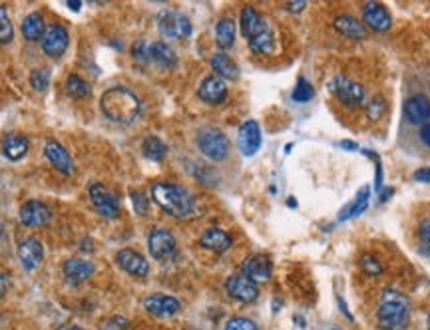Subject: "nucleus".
I'll return each instance as SVG.
<instances>
[{"mask_svg":"<svg viewBox=\"0 0 430 330\" xmlns=\"http://www.w3.org/2000/svg\"><path fill=\"white\" fill-rule=\"evenodd\" d=\"M4 291H6V280H4V277L0 275V299L4 297Z\"/></svg>","mask_w":430,"mask_h":330,"instance_id":"nucleus-51","label":"nucleus"},{"mask_svg":"<svg viewBox=\"0 0 430 330\" xmlns=\"http://www.w3.org/2000/svg\"><path fill=\"white\" fill-rule=\"evenodd\" d=\"M410 318V303L406 294L396 289H385L380 292L377 308V322L380 330H403Z\"/></svg>","mask_w":430,"mask_h":330,"instance_id":"nucleus-3","label":"nucleus"},{"mask_svg":"<svg viewBox=\"0 0 430 330\" xmlns=\"http://www.w3.org/2000/svg\"><path fill=\"white\" fill-rule=\"evenodd\" d=\"M303 8H307V2H303V0H293V2L287 4V10H289V13H301Z\"/></svg>","mask_w":430,"mask_h":330,"instance_id":"nucleus-45","label":"nucleus"},{"mask_svg":"<svg viewBox=\"0 0 430 330\" xmlns=\"http://www.w3.org/2000/svg\"><path fill=\"white\" fill-rule=\"evenodd\" d=\"M418 239H420V251L430 257V217L418 225Z\"/></svg>","mask_w":430,"mask_h":330,"instance_id":"nucleus-39","label":"nucleus"},{"mask_svg":"<svg viewBox=\"0 0 430 330\" xmlns=\"http://www.w3.org/2000/svg\"><path fill=\"white\" fill-rule=\"evenodd\" d=\"M0 233H2V231H0Z\"/></svg>","mask_w":430,"mask_h":330,"instance_id":"nucleus-55","label":"nucleus"},{"mask_svg":"<svg viewBox=\"0 0 430 330\" xmlns=\"http://www.w3.org/2000/svg\"><path fill=\"white\" fill-rule=\"evenodd\" d=\"M70 330H84V329H80V327H72V329Z\"/></svg>","mask_w":430,"mask_h":330,"instance_id":"nucleus-53","label":"nucleus"},{"mask_svg":"<svg viewBox=\"0 0 430 330\" xmlns=\"http://www.w3.org/2000/svg\"><path fill=\"white\" fill-rule=\"evenodd\" d=\"M249 48L253 54H261V56H267V54L273 52L275 48V36L273 30H271V24L263 28L261 32H257L253 38L248 40Z\"/></svg>","mask_w":430,"mask_h":330,"instance_id":"nucleus-29","label":"nucleus"},{"mask_svg":"<svg viewBox=\"0 0 430 330\" xmlns=\"http://www.w3.org/2000/svg\"><path fill=\"white\" fill-rule=\"evenodd\" d=\"M18 217H20V223L27 225V227H44V225L50 223L52 213H50L46 203L36 201V199H30V201H27L20 207Z\"/></svg>","mask_w":430,"mask_h":330,"instance_id":"nucleus-16","label":"nucleus"},{"mask_svg":"<svg viewBox=\"0 0 430 330\" xmlns=\"http://www.w3.org/2000/svg\"><path fill=\"white\" fill-rule=\"evenodd\" d=\"M359 264H361L363 273L371 275V277H380V275L385 273V264L380 263L375 255H368V253H365V255L361 257Z\"/></svg>","mask_w":430,"mask_h":330,"instance_id":"nucleus-34","label":"nucleus"},{"mask_svg":"<svg viewBox=\"0 0 430 330\" xmlns=\"http://www.w3.org/2000/svg\"><path fill=\"white\" fill-rule=\"evenodd\" d=\"M225 291H227V294H229L234 301H237V303L251 304L259 299L257 285H255L251 278L245 277L243 273H235L231 277H227V280H225Z\"/></svg>","mask_w":430,"mask_h":330,"instance_id":"nucleus-8","label":"nucleus"},{"mask_svg":"<svg viewBox=\"0 0 430 330\" xmlns=\"http://www.w3.org/2000/svg\"><path fill=\"white\" fill-rule=\"evenodd\" d=\"M142 153L143 158L150 159V161H162V159L168 156V146L157 137V135H148L142 144Z\"/></svg>","mask_w":430,"mask_h":330,"instance_id":"nucleus-32","label":"nucleus"},{"mask_svg":"<svg viewBox=\"0 0 430 330\" xmlns=\"http://www.w3.org/2000/svg\"><path fill=\"white\" fill-rule=\"evenodd\" d=\"M70 44V34L62 24H52L46 28L44 36H42V50L50 58H60L68 50Z\"/></svg>","mask_w":430,"mask_h":330,"instance_id":"nucleus-10","label":"nucleus"},{"mask_svg":"<svg viewBox=\"0 0 430 330\" xmlns=\"http://www.w3.org/2000/svg\"><path fill=\"white\" fill-rule=\"evenodd\" d=\"M143 308L152 315V317L168 318L178 315L182 310V303L171 297V294H162V292H154L150 297L143 299Z\"/></svg>","mask_w":430,"mask_h":330,"instance_id":"nucleus-9","label":"nucleus"},{"mask_svg":"<svg viewBox=\"0 0 430 330\" xmlns=\"http://www.w3.org/2000/svg\"><path fill=\"white\" fill-rule=\"evenodd\" d=\"M14 38V27L6 6H0V44H8Z\"/></svg>","mask_w":430,"mask_h":330,"instance_id":"nucleus-35","label":"nucleus"},{"mask_svg":"<svg viewBox=\"0 0 430 330\" xmlns=\"http://www.w3.org/2000/svg\"><path fill=\"white\" fill-rule=\"evenodd\" d=\"M157 28L159 32L171 40H183L192 36V22L189 18L182 13H175V10H164L157 16Z\"/></svg>","mask_w":430,"mask_h":330,"instance_id":"nucleus-6","label":"nucleus"},{"mask_svg":"<svg viewBox=\"0 0 430 330\" xmlns=\"http://www.w3.org/2000/svg\"><path fill=\"white\" fill-rule=\"evenodd\" d=\"M96 267L92 261H86V259H80V257H72L68 259L62 267V273H64V278L68 285H80L84 280L94 275Z\"/></svg>","mask_w":430,"mask_h":330,"instance_id":"nucleus-21","label":"nucleus"},{"mask_svg":"<svg viewBox=\"0 0 430 330\" xmlns=\"http://www.w3.org/2000/svg\"><path fill=\"white\" fill-rule=\"evenodd\" d=\"M131 201H134V209H136V213H140V215H145L148 213V199H145V195L143 193H140V191H131Z\"/></svg>","mask_w":430,"mask_h":330,"instance_id":"nucleus-43","label":"nucleus"},{"mask_svg":"<svg viewBox=\"0 0 430 330\" xmlns=\"http://www.w3.org/2000/svg\"><path fill=\"white\" fill-rule=\"evenodd\" d=\"M333 27H335V30L341 32L345 38L365 40L366 36H368V30H366L365 24H363L359 18L351 16V14H339V16L335 18V22H333Z\"/></svg>","mask_w":430,"mask_h":330,"instance_id":"nucleus-23","label":"nucleus"},{"mask_svg":"<svg viewBox=\"0 0 430 330\" xmlns=\"http://www.w3.org/2000/svg\"><path fill=\"white\" fill-rule=\"evenodd\" d=\"M150 62H156L157 66L171 70L178 66V54L166 42H154L150 44Z\"/></svg>","mask_w":430,"mask_h":330,"instance_id":"nucleus-27","label":"nucleus"},{"mask_svg":"<svg viewBox=\"0 0 430 330\" xmlns=\"http://www.w3.org/2000/svg\"><path fill=\"white\" fill-rule=\"evenodd\" d=\"M235 36H237V27L231 18H222L215 27V42L222 50H229L235 44Z\"/></svg>","mask_w":430,"mask_h":330,"instance_id":"nucleus-30","label":"nucleus"},{"mask_svg":"<svg viewBox=\"0 0 430 330\" xmlns=\"http://www.w3.org/2000/svg\"><path fill=\"white\" fill-rule=\"evenodd\" d=\"M420 140H422L424 146L430 147V123H427V126L420 128Z\"/></svg>","mask_w":430,"mask_h":330,"instance_id":"nucleus-46","label":"nucleus"},{"mask_svg":"<svg viewBox=\"0 0 430 330\" xmlns=\"http://www.w3.org/2000/svg\"><path fill=\"white\" fill-rule=\"evenodd\" d=\"M148 249L150 255L157 259V261H164V259H170L171 255L175 253V237L173 233L168 229H154L148 237Z\"/></svg>","mask_w":430,"mask_h":330,"instance_id":"nucleus-13","label":"nucleus"},{"mask_svg":"<svg viewBox=\"0 0 430 330\" xmlns=\"http://www.w3.org/2000/svg\"><path fill=\"white\" fill-rule=\"evenodd\" d=\"M30 86L36 90V92H44L48 88V74L42 72V70H32L30 72Z\"/></svg>","mask_w":430,"mask_h":330,"instance_id":"nucleus-41","label":"nucleus"},{"mask_svg":"<svg viewBox=\"0 0 430 330\" xmlns=\"http://www.w3.org/2000/svg\"><path fill=\"white\" fill-rule=\"evenodd\" d=\"M227 93H229V90H227L225 80L217 78L215 74H213V76H206V78L201 80L199 88H197L199 100L209 104V106H220V104H223V102L227 100Z\"/></svg>","mask_w":430,"mask_h":330,"instance_id":"nucleus-11","label":"nucleus"},{"mask_svg":"<svg viewBox=\"0 0 430 330\" xmlns=\"http://www.w3.org/2000/svg\"><path fill=\"white\" fill-rule=\"evenodd\" d=\"M117 267L131 277H145L150 273V263L142 253L134 249H120L116 253Z\"/></svg>","mask_w":430,"mask_h":330,"instance_id":"nucleus-14","label":"nucleus"},{"mask_svg":"<svg viewBox=\"0 0 430 330\" xmlns=\"http://www.w3.org/2000/svg\"><path fill=\"white\" fill-rule=\"evenodd\" d=\"M20 30H22V36L27 40H30V42H34V40H42V36H44V32H46V28H44V20H42V16H40L38 13H30L22 20V27H20Z\"/></svg>","mask_w":430,"mask_h":330,"instance_id":"nucleus-31","label":"nucleus"},{"mask_svg":"<svg viewBox=\"0 0 430 330\" xmlns=\"http://www.w3.org/2000/svg\"><path fill=\"white\" fill-rule=\"evenodd\" d=\"M88 195H90L94 209L100 213L106 219H116L120 217V201L117 197L102 183H92L88 187Z\"/></svg>","mask_w":430,"mask_h":330,"instance_id":"nucleus-7","label":"nucleus"},{"mask_svg":"<svg viewBox=\"0 0 430 330\" xmlns=\"http://www.w3.org/2000/svg\"><path fill=\"white\" fill-rule=\"evenodd\" d=\"M44 158L48 159V163L52 165L56 172L64 173V175H70V173L74 172V161L70 158L68 149L60 142H56V140H48L44 144Z\"/></svg>","mask_w":430,"mask_h":330,"instance_id":"nucleus-17","label":"nucleus"},{"mask_svg":"<svg viewBox=\"0 0 430 330\" xmlns=\"http://www.w3.org/2000/svg\"><path fill=\"white\" fill-rule=\"evenodd\" d=\"M404 118L415 126H427L430 119V100L424 93H415L404 102Z\"/></svg>","mask_w":430,"mask_h":330,"instance_id":"nucleus-19","label":"nucleus"},{"mask_svg":"<svg viewBox=\"0 0 430 330\" xmlns=\"http://www.w3.org/2000/svg\"><path fill=\"white\" fill-rule=\"evenodd\" d=\"M225 330H259L257 329V324L251 320V318H245V317H234L227 320V324H225Z\"/></svg>","mask_w":430,"mask_h":330,"instance_id":"nucleus-40","label":"nucleus"},{"mask_svg":"<svg viewBox=\"0 0 430 330\" xmlns=\"http://www.w3.org/2000/svg\"><path fill=\"white\" fill-rule=\"evenodd\" d=\"M128 327V320L122 317L106 318L104 322L100 324V330H124Z\"/></svg>","mask_w":430,"mask_h":330,"instance_id":"nucleus-42","label":"nucleus"},{"mask_svg":"<svg viewBox=\"0 0 430 330\" xmlns=\"http://www.w3.org/2000/svg\"><path fill=\"white\" fill-rule=\"evenodd\" d=\"M333 330H341V329H333Z\"/></svg>","mask_w":430,"mask_h":330,"instance_id":"nucleus-54","label":"nucleus"},{"mask_svg":"<svg viewBox=\"0 0 430 330\" xmlns=\"http://www.w3.org/2000/svg\"><path fill=\"white\" fill-rule=\"evenodd\" d=\"M241 273L251 278L255 285L267 283L273 275V263L267 255H251L241 264Z\"/></svg>","mask_w":430,"mask_h":330,"instance_id":"nucleus-12","label":"nucleus"},{"mask_svg":"<svg viewBox=\"0 0 430 330\" xmlns=\"http://www.w3.org/2000/svg\"><path fill=\"white\" fill-rule=\"evenodd\" d=\"M427 327H429V330H430V315H429V318H427Z\"/></svg>","mask_w":430,"mask_h":330,"instance_id":"nucleus-52","label":"nucleus"},{"mask_svg":"<svg viewBox=\"0 0 430 330\" xmlns=\"http://www.w3.org/2000/svg\"><path fill=\"white\" fill-rule=\"evenodd\" d=\"M131 58H134L138 64L145 66V64L150 62V46H148L143 40H136L134 46H131Z\"/></svg>","mask_w":430,"mask_h":330,"instance_id":"nucleus-38","label":"nucleus"},{"mask_svg":"<svg viewBox=\"0 0 430 330\" xmlns=\"http://www.w3.org/2000/svg\"><path fill=\"white\" fill-rule=\"evenodd\" d=\"M18 259H20V264H22L24 271H28V273L36 271L40 263H42V259H44V247H42V243L34 237L24 239V241L18 245Z\"/></svg>","mask_w":430,"mask_h":330,"instance_id":"nucleus-18","label":"nucleus"},{"mask_svg":"<svg viewBox=\"0 0 430 330\" xmlns=\"http://www.w3.org/2000/svg\"><path fill=\"white\" fill-rule=\"evenodd\" d=\"M28 149H30V142L20 133H10L2 140V153L10 161H20L28 153Z\"/></svg>","mask_w":430,"mask_h":330,"instance_id":"nucleus-25","label":"nucleus"},{"mask_svg":"<svg viewBox=\"0 0 430 330\" xmlns=\"http://www.w3.org/2000/svg\"><path fill=\"white\" fill-rule=\"evenodd\" d=\"M68 8H72V10H80V8H82V4H80L78 0H68Z\"/></svg>","mask_w":430,"mask_h":330,"instance_id":"nucleus-50","label":"nucleus"},{"mask_svg":"<svg viewBox=\"0 0 430 330\" xmlns=\"http://www.w3.org/2000/svg\"><path fill=\"white\" fill-rule=\"evenodd\" d=\"M197 149L203 153L209 161H223L229 156V140L227 135L217 128H203L196 135Z\"/></svg>","mask_w":430,"mask_h":330,"instance_id":"nucleus-5","label":"nucleus"},{"mask_svg":"<svg viewBox=\"0 0 430 330\" xmlns=\"http://www.w3.org/2000/svg\"><path fill=\"white\" fill-rule=\"evenodd\" d=\"M363 20L366 27L373 28L375 32H389L392 27L391 13L378 2H368L363 6Z\"/></svg>","mask_w":430,"mask_h":330,"instance_id":"nucleus-20","label":"nucleus"},{"mask_svg":"<svg viewBox=\"0 0 430 330\" xmlns=\"http://www.w3.org/2000/svg\"><path fill=\"white\" fill-rule=\"evenodd\" d=\"M313 98H315L313 86H311L307 80L301 78L299 82H297V86H295V90H293V100L299 102V104H305V102H311Z\"/></svg>","mask_w":430,"mask_h":330,"instance_id":"nucleus-37","label":"nucleus"},{"mask_svg":"<svg viewBox=\"0 0 430 330\" xmlns=\"http://www.w3.org/2000/svg\"><path fill=\"white\" fill-rule=\"evenodd\" d=\"M267 24H269V22H267L253 6H243V8H241L239 27H241V34L245 36V40L253 38V36H255L257 32H261Z\"/></svg>","mask_w":430,"mask_h":330,"instance_id":"nucleus-24","label":"nucleus"},{"mask_svg":"<svg viewBox=\"0 0 430 330\" xmlns=\"http://www.w3.org/2000/svg\"><path fill=\"white\" fill-rule=\"evenodd\" d=\"M368 201H371V187H363V189L357 193L354 201L349 203V205L339 213L337 221L343 223V221H349V219H354V217H359V215H363V213L368 209Z\"/></svg>","mask_w":430,"mask_h":330,"instance_id":"nucleus-28","label":"nucleus"},{"mask_svg":"<svg viewBox=\"0 0 430 330\" xmlns=\"http://www.w3.org/2000/svg\"><path fill=\"white\" fill-rule=\"evenodd\" d=\"M385 110H387V104H385L382 96H373L371 100H366V118H368V121H378L382 118Z\"/></svg>","mask_w":430,"mask_h":330,"instance_id":"nucleus-36","label":"nucleus"},{"mask_svg":"<svg viewBox=\"0 0 430 330\" xmlns=\"http://www.w3.org/2000/svg\"><path fill=\"white\" fill-rule=\"evenodd\" d=\"M150 193H152V201L157 207L175 219H189L196 215V197L183 185L157 181L152 185Z\"/></svg>","mask_w":430,"mask_h":330,"instance_id":"nucleus-1","label":"nucleus"},{"mask_svg":"<svg viewBox=\"0 0 430 330\" xmlns=\"http://www.w3.org/2000/svg\"><path fill=\"white\" fill-rule=\"evenodd\" d=\"M100 110L104 114L106 119L120 123V126H128L131 121H136L140 112H142V102L130 88L124 86H114L110 90H106L100 98Z\"/></svg>","mask_w":430,"mask_h":330,"instance_id":"nucleus-2","label":"nucleus"},{"mask_svg":"<svg viewBox=\"0 0 430 330\" xmlns=\"http://www.w3.org/2000/svg\"><path fill=\"white\" fill-rule=\"evenodd\" d=\"M66 92H68L70 98L82 100V98L90 96L92 88L90 84L82 78V76H78V74H70V76L66 78Z\"/></svg>","mask_w":430,"mask_h":330,"instance_id":"nucleus-33","label":"nucleus"},{"mask_svg":"<svg viewBox=\"0 0 430 330\" xmlns=\"http://www.w3.org/2000/svg\"><path fill=\"white\" fill-rule=\"evenodd\" d=\"M237 147L239 151L245 156V158H251L259 151L261 147V130L259 123L255 119H248L241 128H239V133H237Z\"/></svg>","mask_w":430,"mask_h":330,"instance_id":"nucleus-15","label":"nucleus"},{"mask_svg":"<svg viewBox=\"0 0 430 330\" xmlns=\"http://www.w3.org/2000/svg\"><path fill=\"white\" fill-rule=\"evenodd\" d=\"M211 70L215 72V76L222 80H237L239 78V68L235 64L234 58H229L225 52H217L211 56Z\"/></svg>","mask_w":430,"mask_h":330,"instance_id":"nucleus-26","label":"nucleus"},{"mask_svg":"<svg viewBox=\"0 0 430 330\" xmlns=\"http://www.w3.org/2000/svg\"><path fill=\"white\" fill-rule=\"evenodd\" d=\"M339 146L343 147V149H352V151L359 149V144H354V142H341Z\"/></svg>","mask_w":430,"mask_h":330,"instance_id":"nucleus-48","label":"nucleus"},{"mask_svg":"<svg viewBox=\"0 0 430 330\" xmlns=\"http://www.w3.org/2000/svg\"><path fill=\"white\" fill-rule=\"evenodd\" d=\"M415 181H420V183H430V167H420L415 172Z\"/></svg>","mask_w":430,"mask_h":330,"instance_id":"nucleus-44","label":"nucleus"},{"mask_svg":"<svg viewBox=\"0 0 430 330\" xmlns=\"http://www.w3.org/2000/svg\"><path fill=\"white\" fill-rule=\"evenodd\" d=\"M199 245H201L203 249H208V251L223 255V253L231 249L234 239H231L229 233H225L223 229H215V227H211V229H208V231H203V233H201V237H199Z\"/></svg>","mask_w":430,"mask_h":330,"instance_id":"nucleus-22","label":"nucleus"},{"mask_svg":"<svg viewBox=\"0 0 430 330\" xmlns=\"http://www.w3.org/2000/svg\"><path fill=\"white\" fill-rule=\"evenodd\" d=\"M380 185H382V167H380V161L377 159V183H375V187L380 189Z\"/></svg>","mask_w":430,"mask_h":330,"instance_id":"nucleus-47","label":"nucleus"},{"mask_svg":"<svg viewBox=\"0 0 430 330\" xmlns=\"http://www.w3.org/2000/svg\"><path fill=\"white\" fill-rule=\"evenodd\" d=\"M329 88H331L333 96H337V100H339L341 104L347 106L349 110L361 107L363 104H366V100H368L365 88H363L359 82H354V80L349 78V76H343V74L333 76L331 82H329Z\"/></svg>","mask_w":430,"mask_h":330,"instance_id":"nucleus-4","label":"nucleus"},{"mask_svg":"<svg viewBox=\"0 0 430 330\" xmlns=\"http://www.w3.org/2000/svg\"><path fill=\"white\" fill-rule=\"evenodd\" d=\"M339 306H341V310H343V313H345V315H347V317L351 318V322H352V320H354V318H352V315H351V313H349V308H347V303H345V301H343V299H341V297H339Z\"/></svg>","mask_w":430,"mask_h":330,"instance_id":"nucleus-49","label":"nucleus"}]
</instances>
